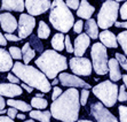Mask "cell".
<instances>
[{"label": "cell", "mask_w": 127, "mask_h": 122, "mask_svg": "<svg viewBox=\"0 0 127 122\" xmlns=\"http://www.w3.org/2000/svg\"><path fill=\"white\" fill-rule=\"evenodd\" d=\"M5 38L7 40H10V42H18V40H21V38L16 35H13V33H6L5 35Z\"/></svg>", "instance_id": "obj_41"}, {"label": "cell", "mask_w": 127, "mask_h": 122, "mask_svg": "<svg viewBox=\"0 0 127 122\" xmlns=\"http://www.w3.org/2000/svg\"><path fill=\"white\" fill-rule=\"evenodd\" d=\"M0 24L6 33H13L18 28V22L10 13H1L0 14Z\"/></svg>", "instance_id": "obj_13"}, {"label": "cell", "mask_w": 127, "mask_h": 122, "mask_svg": "<svg viewBox=\"0 0 127 122\" xmlns=\"http://www.w3.org/2000/svg\"><path fill=\"white\" fill-rule=\"evenodd\" d=\"M0 122H14V121H13V119H10V118L1 115L0 116Z\"/></svg>", "instance_id": "obj_47"}, {"label": "cell", "mask_w": 127, "mask_h": 122, "mask_svg": "<svg viewBox=\"0 0 127 122\" xmlns=\"http://www.w3.org/2000/svg\"><path fill=\"white\" fill-rule=\"evenodd\" d=\"M50 35V29L47 24L44 21L39 22V27H38V38L39 39H47Z\"/></svg>", "instance_id": "obj_26"}, {"label": "cell", "mask_w": 127, "mask_h": 122, "mask_svg": "<svg viewBox=\"0 0 127 122\" xmlns=\"http://www.w3.org/2000/svg\"><path fill=\"white\" fill-rule=\"evenodd\" d=\"M9 54H10V57L15 60H21L23 59V55H22V50H20L18 47H15V46H12V47H9Z\"/></svg>", "instance_id": "obj_30"}, {"label": "cell", "mask_w": 127, "mask_h": 122, "mask_svg": "<svg viewBox=\"0 0 127 122\" xmlns=\"http://www.w3.org/2000/svg\"><path fill=\"white\" fill-rule=\"evenodd\" d=\"M50 116L52 113L48 111H31L30 112V118L32 120H38L40 122H50Z\"/></svg>", "instance_id": "obj_23"}, {"label": "cell", "mask_w": 127, "mask_h": 122, "mask_svg": "<svg viewBox=\"0 0 127 122\" xmlns=\"http://www.w3.org/2000/svg\"><path fill=\"white\" fill-rule=\"evenodd\" d=\"M52 7V2L48 0H27L25 1V8H27L29 15L31 16H38L46 13Z\"/></svg>", "instance_id": "obj_11"}, {"label": "cell", "mask_w": 127, "mask_h": 122, "mask_svg": "<svg viewBox=\"0 0 127 122\" xmlns=\"http://www.w3.org/2000/svg\"><path fill=\"white\" fill-rule=\"evenodd\" d=\"M23 90L18 84H12V83H0V96L1 97H16L21 96Z\"/></svg>", "instance_id": "obj_15"}, {"label": "cell", "mask_w": 127, "mask_h": 122, "mask_svg": "<svg viewBox=\"0 0 127 122\" xmlns=\"http://www.w3.org/2000/svg\"><path fill=\"white\" fill-rule=\"evenodd\" d=\"M93 93L105 107H112L118 100L119 88L116 83L106 80L93 86Z\"/></svg>", "instance_id": "obj_5"}, {"label": "cell", "mask_w": 127, "mask_h": 122, "mask_svg": "<svg viewBox=\"0 0 127 122\" xmlns=\"http://www.w3.org/2000/svg\"><path fill=\"white\" fill-rule=\"evenodd\" d=\"M123 81H124V85H125V88H126V90H127V74L123 75Z\"/></svg>", "instance_id": "obj_48"}, {"label": "cell", "mask_w": 127, "mask_h": 122, "mask_svg": "<svg viewBox=\"0 0 127 122\" xmlns=\"http://www.w3.org/2000/svg\"><path fill=\"white\" fill-rule=\"evenodd\" d=\"M0 8L2 10H12V12H23L25 8V2L23 0H3Z\"/></svg>", "instance_id": "obj_18"}, {"label": "cell", "mask_w": 127, "mask_h": 122, "mask_svg": "<svg viewBox=\"0 0 127 122\" xmlns=\"http://www.w3.org/2000/svg\"><path fill=\"white\" fill-rule=\"evenodd\" d=\"M91 114L97 122H119L102 103H94L91 106Z\"/></svg>", "instance_id": "obj_9"}, {"label": "cell", "mask_w": 127, "mask_h": 122, "mask_svg": "<svg viewBox=\"0 0 127 122\" xmlns=\"http://www.w3.org/2000/svg\"><path fill=\"white\" fill-rule=\"evenodd\" d=\"M0 45L1 46H6L7 45V39L5 38V35H2L1 32H0Z\"/></svg>", "instance_id": "obj_44"}, {"label": "cell", "mask_w": 127, "mask_h": 122, "mask_svg": "<svg viewBox=\"0 0 127 122\" xmlns=\"http://www.w3.org/2000/svg\"><path fill=\"white\" fill-rule=\"evenodd\" d=\"M59 83H60V80H59V78H54V80H53V82H52V84H53L54 86H56Z\"/></svg>", "instance_id": "obj_49"}, {"label": "cell", "mask_w": 127, "mask_h": 122, "mask_svg": "<svg viewBox=\"0 0 127 122\" xmlns=\"http://www.w3.org/2000/svg\"><path fill=\"white\" fill-rule=\"evenodd\" d=\"M95 7H93L88 1L83 0L80 2V6L77 10V15L80 18H86V20H91V16L94 14Z\"/></svg>", "instance_id": "obj_20"}, {"label": "cell", "mask_w": 127, "mask_h": 122, "mask_svg": "<svg viewBox=\"0 0 127 122\" xmlns=\"http://www.w3.org/2000/svg\"><path fill=\"white\" fill-rule=\"evenodd\" d=\"M65 50L68 53H73V46L71 44V39L69 36H65Z\"/></svg>", "instance_id": "obj_39"}, {"label": "cell", "mask_w": 127, "mask_h": 122, "mask_svg": "<svg viewBox=\"0 0 127 122\" xmlns=\"http://www.w3.org/2000/svg\"><path fill=\"white\" fill-rule=\"evenodd\" d=\"M35 25V18L29 14H21L18 18V37L24 39L32 33Z\"/></svg>", "instance_id": "obj_10"}, {"label": "cell", "mask_w": 127, "mask_h": 122, "mask_svg": "<svg viewBox=\"0 0 127 122\" xmlns=\"http://www.w3.org/2000/svg\"><path fill=\"white\" fill-rule=\"evenodd\" d=\"M21 88H22V89H24V90H27V92H29V93H31V92L33 91V89L31 88V86L27 85V84H24V83L21 85Z\"/></svg>", "instance_id": "obj_46"}, {"label": "cell", "mask_w": 127, "mask_h": 122, "mask_svg": "<svg viewBox=\"0 0 127 122\" xmlns=\"http://www.w3.org/2000/svg\"><path fill=\"white\" fill-rule=\"evenodd\" d=\"M24 122H34V121H33L32 119H30V120H25V121H24Z\"/></svg>", "instance_id": "obj_52"}, {"label": "cell", "mask_w": 127, "mask_h": 122, "mask_svg": "<svg viewBox=\"0 0 127 122\" xmlns=\"http://www.w3.org/2000/svg\"><path fill=\"white\" fill-rule=\"evenodd\" d=\"M7 115H8V118H10V119H14V118H17V110L16 108H8L7 110Z\"/></svg>", "instance_id": "obj_42"}, {"label": "cell", "mask_w": 127, "mask_h": 122, "mask_svg": "<svg viewBox=\"0 0 127 122\" xmlns=\"http://www.w3.org/2000/svg\"><path fill=\"white\" fill-rule=\"evenodd\" d=\"M117 40H118V43L120 44L121 48H123V51H124L125 57L127 58V31L126 30L123 31V32H120V33H118Z\"/></svg>", "instance_id": "obj_28"}, {"label": "cell", "mask_w": 127, "mask_h": 122, "mask_svg": "<svg viewBox=\"0 0 127 122\" xmlns=\"http://www.w3.org/2000/svg\"><path fill=\"white\" fill-rule=\"evenodd\" d=\"M65 3H66V6H68L69 8L77 9V10H78V8H79V6H80V2L78 1V0H68Z\"/></svg>", "instance_id": "obj_38"}, {"label": "cell", "mask_w": 127, "mask_h": 122, "mask_svg": "<svg viewBox=\"0 0 127 122\" xmlns=\"http://www.w3.org/2000/svg\"><path fill=\"white\" fill-rule=\"evenodd\" d=\"M118 100L119 101H127V90L125 85H121L119 88V93H118Z\"/></svg>", "instance_id": "obj_33"}, {"label": "cell", "mask_w": 127, "mask_h": 122, "mask_svg": "<svg viewBox=\"0 0 127 122\" xmlns=\"http://www.w3.org/2000/svg\"><path fill=\"white\" fill-rule=\"evenodd\" d=\"M116 59H117V61L119 62V65L127 72V58L120 53H116Z\"/></svg>", "instance_id": "obj_31"}, {"label": "cell", "mask_w": 127, "mask_h": 122, "mask_svg": "<svg viewBox=\"0 0 127 122\" xmlns=\"http://www.w3.org/2000/svg\"><path fill=\"white\" fill-rule=\"evenodd\" d=\"M119 15H120V17L123 18V20L127 21V1L123 3V6L120 7V9H119Z\"/></svg>", "instance_id": "obj_36"}, {"label": "cell", "mask_w": 127, "mask_h": 122, "mask_svg": "<svg viewBox=\"0 0 127 122\" xmlns=\"http://www.w3.org/2000/svg\"><path fill=\"white\" fill-rule=\"evenodd\" d=\"M22 55H23V61L25 62V65H28V63L34 58L35 51L31 48L29 43H25V44L23 45V47H22Z\"/></svg>", "instance_id": "obj_25"}, {"label": "cell", "mask_w": 127, "mask_h": 122, "mask_svg": "<svg viewBox=\"0 0 127 122\" xmlns=\"http://www.w3.org/2000/svg\"><path fill=\"white\" fill-rule=\"evenodd\" d=\"M109 75H110V81L111 82H118L120 78H123L120 68H119V62L117 61L116 58L109 60Z\"/></svg>", "instance_id": "obj_19"}, {"label": "cell", "mask_w": 127, "mask_h": 122, "mask_svg": "<svg viewBox=\"0 0 127 122\" xmlns=\"http://www.w3.org/2000/svg\"><path fill=\"white\" fill-rule=\"evenodd\" d=\"M59 80L60 83L62 84L63 86H69V88H83V89L88 90L92 86L89 85L88 83H86L84 80H81L80 77L76 76V75H71L68 73H61L59 75Z\"/></svg>", "instance_id": "obj_12"}, {"label": "cell", "mask_w": 127, "mask_h": 122, "mask_svg": "<svg viewBox=\"0 0 127 122\" xmlns=\"http://www.w3.org/2000/svg\"><path fill=\"white\" fill-rule=\"evenodd\" d=\"M91 57H92V65L94 72L97 75H105L109 70V60L106 47L101 43L93 44L91 50Z\"/></svg>", "instance_id": "obj_7"}, {"label": "cell", "mask_w": 127, "mask_h": 122, "mask_svg": "<svg viewBox=\"0 0 127 122\" xmlns=\"http://www.w3.org/2000/svg\"><path fill=\"white\" fill-rule=\"evenodd\" d=\"M17 118L21 120H24L25 119V115H24V114H17Z\"/></svg>", "instance_id": "obj_50"}, {"label": "cell", "mask_w": 127, "mask_h": 122, "mask_svg": "<svg viewBox=\"0 0 127 122\" xmlns=\"http://www.w3.org/2000/svg\"><path fill=\"white\" fill-rule=\"evenodd\" d=\"M29 44H30V46L32 45L33 47H34V51L44 53V47H42V44H41V42L39 40L38 36H34V35H32V36L30 37V42H29Z\"/></svg>", "instance_id": "obj_29"}, {"label": "cell", "mask_w": 127, "mask_h": 122, "mask_svg": "<svg viewBox=\"0 0 127 122\" xmlns=\"http://www.w3.org/2000/svg\"><path fill=\"white\" fill-rule=\"evenodd\" d=\"M100 40L101 44H103L105 47H110V48H116L118 46V40H117V37L113 32L109 31V30H103L102 32L100 33Z\"/></svg>", "instance_id": "obj_17"}, {"label": "cell", "mask_w": 127, "mask_h": 122, "mask_svg": "<svg viewBox=\"0 0 127 122\" xmlns=\"http://www.w3.org/2000/svg\"><path fill=\"white\" fill-rule=\"evenodd\" d=\"M115 27L117 28H125V29H127V21L126 22H116L115 23Z\"/></svg>", "instance_id": "obj_43"}, {"label": "cell", "mask_w": 127, "mask_h": 122, "mask_svg": "<svg viewBox=\"0 0 127 122\" xmlns=\"http://www.w3.org/2000/svg\"><path fill=\"white\" fill-rule=\"evenodd\" d=\"M7 105H9L13 108H16V110L21 111V112H31V108H32V106L27 104L25 101L15 100V99H8L7 100Z\"/></svg>", "instance_id": "obj_22"}, {"label": "cell", "mask_w": 127, "mask_h": 122, "mask_svg": "<svg viewBox=\"0 0 127 122\" xmlns=\"http://www.w3.org/2000/svg\"><path fill=\"white\" fill-rule=\"evenodd\" d=\"M77 122H93L91 120H80V121H77Z\"/></svg>", "instance_id": "obj_51"}, {"label": "cell", "mask_w": 127, "mask_h": 122, "mask_svg": "<svg viewBox=\"0 0 127 122\" xmlns=\"http://www.w3.org/2000/svg\"><path fill=\"white\" fill-rule=\"evenodd\" d=\"M88 96H89V91L88 90H86V89H84L83 91H81V93H80V105L85 106V105L87 104Z\"/></svg>", "instance_id": "obj_34"}, {"label": "cell", "mask_w": 127, "mask_h": 122, "mask_svg": "<svg viewBox=\"0 0 127 122\" xmlns=\"http://www.w3.org/2000/svg\"><path fill=\"white\" fill-rule=\"evenodd\" d=\"M31 106L33 108H37V111L44 110L48 106V101L45 98H38V97H33L31 99Z\"/></svg>", "instance_id": "obj_27"}, {"label": "cell", "mask_w": 127, "mask_h": 122, "mask_svg": "<svg viewBox=\"0 0 127 122\" xmlns=\"http://www.w3.org/2000/svg\"><path fill=\"white\" fill-rule=\"evenodd\" d=\"M49 22L61 33H66L74 25V16L63 0H55L52 3L49 13Z\"/></svg>", "instance_id": "obj_4"}, {"label": "cell", "mask_w": 127, "mask_h": 122, "mask_svg": "<svg viewBox=\"0 0 127 122\" xmlns=\"http://www.w3.org/2000/svg\"><path fill=\"white\" fill-rule=\"evenodd\" d=\"M119 1H104L97 14V25L103 30H108L117 22L119 15Z\"/></svg>", "instance_id": "obj_6"}, {"label": "cell", "mask_w": 127, "mask_h": 122, "mask_svg": "<svg viewBox=\"0 0 127 122\" xmlns=\"http://www.w3.org/2000/svg\"><path fill=\"white\" fill-rule=\"evenodd\" d=\"M84 27H85V24H84V22L81 21V20H79V21H77L76 23H74V25H73V31L76 33H81V31H83V29H84Z\"/></svg>", "instance_id": "obj_35"}, {"label": "cell", "mask_w": 127, "mask_h": 122, "mask_svg": "<svg viewBox=\"0 0 127 122\" xmlns=\"http://www.w3.org/2000/svg\"><path fill=\"white\" fill-rule=\"evenodd\" d=\"M85 30H86V35L92 39H96L100 33H98V25L96 23L95 20L91 18V20H87V22L85 23Z\"/></svg>", "instance_id": "obj_21"}, {"label": "cell", "mask_w": 127, "mask_h": 122, "mask_svg": "<svg viewBox=\"0 0 127 122\" xmlns=\"http://www.w3.org/2000/svg\"><path fill=\"white\" fill-rule=\"evenodd\" d=\"M14 67L13 58L10 57L9 52L0 47V73L9 72Z\"/></svg>", "instance_id": "obj_16"}, {"label": "cell", "mask_w": 127, "mask_h": 122, "mask_svg": "<svg viewBox=\"0 0 127 122\" xmlns=\"http://www.w3.org/2000/svg\"><path fill=\"white\" fill-rule=\"evenodd\" d=\"M50 44L53 46L54 51H63L65 48V36L62 33L54 35Z\"/></svg>", "instance_id": "obj_24"}, {"label": "cell", "mask_w": 127, "mask_h": 122, "mask_svg": "<svg viewBox=\"0 0 127 122\" xmlns=\"http://www.w3.org/2000/svg\"><path fill=\"white\" fill-rule=\"evenodd\" d=\"M13 74L20 81H23L24 84L31 86L32 89H38L41 93H47L52 90V84L42 72L32 66L25 65L22 62H15L12 69Z\"/></svg>", "instance_id": "obj_2"}, {"label": "cell", "mask_w": 127, "mask_h": 122, "mask_svg": "<svg viewBox=\"0 0 127 122\" xmlns=\"http://www.w3.org/2000/svg\"><path fill=\"white\" fill-rule=\"evenodd\" d=\"M119 119L120 122H127V106H119Z\"/></svg>", "instance_id": "obj_32"}, {"label": "cell", "mask_w": 127, "mask_h": 122, "mask_svg": "<svg viewBox=\"0 0 127 122\" xmlns=\"http://www.w3.org/2000/svg\"><path fill=\"white\" fill-rule=\"evenodd\" d=\"M5 112H6V111H5V110H3V111H0V116L2 115V114H3V113H5Z\"/></svg>", "instance_id": "obj_53"}, {"label": "cell", "mask_w": 127, "mask_h": 122, "mask_svg": "<svg viewBox=\"0 0 127 122\" xmlns=\"http://www.w3.org/2000/svg\"><path fill=\"white\" fill-rule=\"evenodd\" d=\"M7 80L10 82L12 84H18L20 83V78L16 77L13 73H9V74H7Z\"/></svg>", "instance_id": "obj_40"}, {"label": "cell", "mask_w": 127, "mask_h": 122, "mask_svg": "<svg viewBox=\"0 0 127 122\" xmlns=\"http://www.w3.org/2000/svg\"><path fill=\"white\" fill-rule=\"evenodd\" d=\"M62 89L61 88H59V86H54L53 88V95H52V99H53V101H55L57 98H59L60 96H62Z\"/></svg>", "instance_id": "obj_37"}, {"label": "cell", "mask_w": 127, "mask_h": 122, "mask_svg": "<svg viewBox=\"0 0 127 122\" xmlns=\"http://www.w3.org/2000/svg\"><path fill=\"white\" fill-rule=\"evenodd\" d=\"M89 44H91V38L86 33H80L74 40L73 53L76 55V58H83Z\"/></svg>", "instance_id": "obj_14"}, {"label": "cell", "mask_w": 127, "mask_h": 122, "mask_svg": "<svg viewBox=\"0 0 127 122\" xmlns=\"http://www.w3.org/2000/svg\"><path fill=\"white\" fill-rule=\"evenodd\" d=\"M35 66L46 75L47 78L54 80L60 73L68 68V60L56 51L46 50L35 60Z\"/></svg>", "instance_id": "obj_3"}, {"label": "cell", "mask_w": 127, "mask_h": 122, "mask_svg": "<svg viewBox=\"0 0 127 122\" xmlns=\"http://www.w3.org/2000/svg\"><path fill=\"white\" fill-rule=\"evenodd\" d=\"M79 92L77 89L70 88L52 103L50 113L56 120H61L63 122H76L79 115Z\"/></svg>", "instance_id": "obj_1"}, {"label": "cell", "mask_w": 127, "mask_h": 122, "mask_svg": "<svg viewBox=\"0 0 127 122\" xmlns=\"http://www.w3.org/2000/svg\"><path fill=\"white\" fill-rule=\"evenodd\" d=\"M5 106H6V101H5L3 97H1V96H0V111L5 110Z\"/></svg>", "instance_id": "obj_45"}, {"label": "cell", "mask_w": 127, "mask_h": 122, "mask_svg": "<svg viewBox=\"0 0 127 122\" xmlns=\"http://www.w3.org/2000/svg\"><path fill=\"white\" fill-rule=\"evenodd\" d=\"M70 62V69L71 72L79 76H89L92 74L93 65L89 61V59L86 58H72L69 61Z\"/></svg>", "instance_id": "obj_8"}]
</instances>
